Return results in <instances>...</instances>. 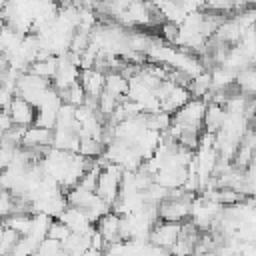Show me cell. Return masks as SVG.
Returning a JSON list of instances; mask_svg holds the SVG:
<instances>
[{
	"label": "cell",
	"instance_id": "1",
	"mask_svg": "<svg viewBox=\"0 0 256 256\" xmlns=\"http://www.w3.org/2000/svg\"><path fill=\"white\" fill-rule=\"evenodd\" d=\"M180 232H182V222H170V220H158L154 226H152V232H150V242L154 246H158L160 250H170L178 238H180Z\"/></svg>",
	"mask_w": 256,
	"mask_h": 256
},
{
	"label": "cell",
	"instance_id": "2",
	"mask_svg": "<svg viewBox=\"0 0 256 256\" xmlns=\"http://www.w3.org/2000/svg\"><path fill=\"white\" fill-rule=\"evenodd\" d=\"M80 72H82L80 64L74 62V60L68 56V52H66L64 56L58 58V68H56V74H54V78H52V86H54L58 92H62V90H66L68 86L80 82Z\"/></svg>",
	"mask_w": 256,
	"mask_h": 256
},
{
	"label": "cell",
	"instance_id": "3",
	"mask_svg": "<svg viewBox=\"0 0 256 256\" xmlns=\"http://www.w3.org/2000/svg\"><path fill=\"white\" fill-rule=\"evenodd\" d=\"M6 110H8L14 126H32L36 120V106L18 94L12 96Z\"/></svg>",
	"mask_w": 256,
	"mask_h": 256
},
{
	"label": "cell",
	"instance_id": "4",
	"mask_svg": "<svg viewBox=\"0 0 256 256\" xmlns=\"http://www.w3.org/2000/svg\"><path fill=\"white\" fill-rule=\"evenodd\" d=\"M52 130L54 128H46V126H38V124L26 126L24 134H22V146L30 148L34 152H38V150L46 152L52 146Z\"/></svg>",
	"mask_w": 256,
	"mask_h": 256
},
{
	"label": "cell",
	"instance_id": "5",
	"mask_svg": "<svg viewBox=\"0 0 256 256\" xmlns=\"http://www.w3.org/2000/svg\"><path fill=\"white\" fill-rule=\"evenodd\" d=\"M186 178H188V166H180V164H164L154 174V182L166 186L168 190L182 188Z\"/></svg>",
	"mask_w": 256,
	"mask_h": 256
},
{
	"label": "cell",
	"instance_id": "6",
	"mask_svg": "<svg viewBox=\"0 0 256 256\" xmlns=\"http://www.w3.org/2000/svg\"><path fill=\"white\" fill-rule=\"evenodd\" d=\"M72 232H92L94 230V222L90 220V216L86 214V210L84 208H78V206H66L64 210H62V214L58 216Z\"/></svg>",
	"mask_w": 256,
	"mask_h": 256
},
{
	"label": "cell",
	"instance_id": "7",
	"mask_svg": "<svg viewBox=\"0 0 256 256\" xmlns=\"http://www.w3.org/2000/svg\"><path fill=\"white\" fill-rule=\"evenodd\" d=\"M80 84L86 92L88 98H96L104 92V84H106V72L92 66V68H82L80 72Z\"/></svg>",
	"mask_w": 256,
	"mask_h": 256
},
{
	"label": "cell",
	"instance_id": "8",
	"mask_svg": "<svg viewBox=\"0 0 256 256\" xmlns=\"http://www.w3.org/2000/svg\"><path fill=\"white\" fill-rule=\"evenodd\" d=\"M96 228H98V232L104 236L106 246H108L110 242L124 240V238H122V214H118L116 210L106 212V214L96 222Z\"/></svg>",
	"mask_w": 256,
	"mask_h": 256
},
{
	"label": "cell",
	"instance_id": "9",
	"mask_svg": "<svg viewBox=\"0 0 256 256\" xmlns=\"http://www.w3.org/2000/svg\"><path fill=\"white\" fill-rule=\"evenodd\" d=\"M226 120V108L218 102H208L206 106V116H204V130L206 132H218Z\"/></svg>",
	"mask_w": 256,
	"mask_h": 256
},
{
	"label": "cell",
	"instance_id": "10",
	"mask_svg": "<svg viewBox=\"0 0 256 256\" xmlns=\"http://www.w3.org/2000/svg\"><path fill=\"white\" fill-rule=\"evenodd\" d=\"M128 80H130V78H126L120 70H110V72H106L104 90L112 92L114 96H118V98L122 100V98H126V94H128Z\"/></svg>",
	"mask_w": 256,
	"mask_h": 256
},
{
	"label": "cell",
	"instance_id": "11",
	"mask_svg": "<svg viewBox=\"0 0 256 256\" xmlns=\"http://www.w3.org/2000/svg\"><path fill=\"white\" fill-rule=\"evenodd\" d=\"M104 150H106V144H104L102 140L90 138V136L80 138V150H78V152L84 154L86 158H98V156L104 154Z\"/></svg>",
	"mask_w": 256,
	"mask_h": 256
},
{
	"label": "cell",
	"instance_id": "12",
	"mask_svg": "<svg viewBox=\"0 0 256 256\" xmlns=\"http://www.w3.org/2000/svg\"><path fill=\"white\" fill-rule=\"evenodd\" d=\"M60 96H62L64 102H68V104H72V106H82V104L86 102V92H84V88H82L80 82H76V84L68 86L66 90H62Z\"/></svg>",
	"mask_w": 256,
	"mask_h": 256
},
{
	"label": "cell",
	"instance_id": "13",
	"mask_svg": "<svg viewBox=\"0 0 256 256\" xmlns=\"http://www.w3.org/2000/svg\"><path fill=\"white\" fill-rule=\"evenodd\" d=\"M236 8V0H204V10L218 12V14H232Z\"/></svg>",
	"mask_w": 256,
	"mask_h": 256
},
{
	"label": "cell",
	"instance_id": "14",
	"mask_svg": "<svg viewBox=\"0 0 256 256\" xmlns=\"http://www.w3.org/2000/svg\"><path fill=\"white\" fill-rule=\"evenodd\" d=\"M36 252H38V254H62V252H64V248H62V242H60V240L46 236V238L38 244Z\"/></svg>",
	"mask_w": 256,
	"mask_h": 256
},
{
	"label": "cell",
	"instance_id": "15",
	"mask_svg": "<svg viewBox=\"0 0 256 256\" xmlns=\"http://www.w3.org/2000/svg\"><path fill=\"white\" fill-rule=\"evenodd\" d=\"M70 232H72V230H70L60 218H54L52 224H50V228H48V236H50V238H56V240H60V242H64Z\"/></svg>",
	"mask_w": 256,
	"mask_h": 256
}]
</instances>
